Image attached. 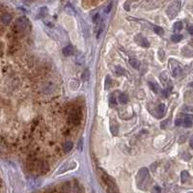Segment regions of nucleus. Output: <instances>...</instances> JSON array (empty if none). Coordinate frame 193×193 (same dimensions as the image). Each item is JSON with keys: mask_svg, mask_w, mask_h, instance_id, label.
I'll list each match as a JSON object with an SVG mask.
<instances>
[{"mask_svg": "<svg viewBox=\"0 0 193 193\" xmlns=\"http://www.w3.org/2000/svg\"><path fill=\"white\" fill-rule=\"evenodd\" d=\"M151 178H150V174L149 171L147 168H141L138 173L137 176H136V184L140 189H146L148 184H150Z\"/></svg>", "mask_w": 193, "mask_h": 193, "instance_id": "1", "label": "nucleus"}, {"mask_svg": "<svg viewBox=\"0 0 193 193\" xmlns=\"http://www.w3.org/2000/svg\"><path fill=\"white\" fill-rule=\"evenodd\" d=\"M101 177H103V181L105 182V184H106L107 192L108 193H120V191H119V188L117 187V184H116L115 181L109 176V175H107L106 173L103 172V173H101Z\"/></svg>", "mask_w": 193, "mask_h": 193, "instance_id": "2", "label": "nucleus"}, {"mask_svg": "<svg viewBox=\"0 0 193 193\" xmlns=\"http://www.w3.org/2000/svg\"><path fill=\"white\" fill-rule=\"evenodd\" d=\"M181 4H182V2H180V1H174L169 5L166 13L170 19H174V17L177 16V14L179 13V11H180Z\"/></svg>", "mask_w": 193, "mask_h": 193, "instance_id": "3", "label": "nucleus"}, {"mask_svg": "<svg viewBox=\"0 0 193 193\" xmlns=\"http://www.w3.org/2000/svg\"><path fill=\"white\" fill-rule=\"evenodd\" d=\"M75 167H76L75 160H69V161H67V162H65L64 164H63L60 169L57 171L56 175H61V174L65 173V172H67V171L75 169Z\"/></svg>", "mask_w": 193, "mask_h": 193, "instance_id": "4", "label": "nucleus"}, {"mask_svg": "<svg viewBox=\"0 0 193 193\" xmlns=\"http://www.w3.org/2000/svg\"><path fill=\"white\" fill-rule=\"evenodd\" d=\"M28 23H29V22H28L26 17H19L15 22V28L17 29V31H23L28 27Z\"/></svg>", "mask_w": 193, "mask_h": 193, "instance_id": "5", "label": "nucleus"}, {"mask_svg": "<svg viewBox=\"0 0 193 193\" xmlns=\"http://www.w3.org/2000/svg\"><path fill=\"white\" fill-rule=\"evenodd\" d=\"M134 40L136 42V44H139L141 47H145V48H148L150 47V42L147 40V39L142 36L141 34H138V35H136V36L134 37Z\"/></svg>", "mask_w": 193, "mask_h": 193, "instance_id": "6", "label": "nucleus"}, {"mask_svg": "<svg viewBox=\"0 0 193 193\" xmlns=\"http://www.w3.org/2000/svg\"><path fill=\"white\" fill-rule=\"evenodd\" d=\"M80 111L77 110V109H75L72 111L71 113V116H70V119H71V121L75 125H78V123L80 122V119H81V116H80Z\"/></svg>", "mask_w": 193, "mask_h": 193, "instance_id": "7", "label": "nucleus"}, {"mask_svg": "<svg viewBox=\"0 0 193 193\" xmlns=\"http://www.w3.org/2000/svg\"><path fill=\"white\" fill-rule=\"evenodd\" d=\"M182 122H184V126L185 128H191L193 125V117L191 115H185Z\"/></svg>", "mask_w": 193, "mask_h": 193, "instance_id": "8", "label": "nucleus"}, {"mask_svg": "<svg viewBox=\"0 0 193 193\" xmlns=\"http://www.w3.org/2000/svg\"><path fill=\"white\" fill-rule=\"evenodd\" d=\"M73 53V47L72 45H67L63 48V54L65 56H71Z\"/></svg>", "mask_w": 193, "mask_h": 193, "instance_id": "9", "label": "nucleus"}, {"mask_svg": "<svg viewBox=\"0 0 193 193\" xmlns=\"http://www.w3.org/2000/svg\"><path fill=\"white\" fill-rule=\"evenodd\" d=\"M171 68H172V75H173V76L176 77V76L181 75L182 68L178 64H176V67H171Z\"/></svg>", "mask_w": 193, "mask_h": 193, "instance_id": "10", "label": "nucleus"}, {"mask_svg": "<svg viewBox=\"0 0 193 193\" xmlns=\"http://www.w3.org/2000/svg\"><path fill=\"white\" fill-rule=\"evenodd\" d=\"M11 20H12V17L9 15V14H4V15H2L1 17V22L2 23H4V24H9L10 22H11Z\"/></svg>", "mask_w": 193, "mask_h": 193, "instance_id": "11", "label": "nucleus"}, {"mask_svg": "<svg viewBox=\"0 0 193 193\" xmlns=\"http://www.w3.org/2000/svg\"><path fill=\"white\" fill-rule=\"evenodd\" d=\"M149 85H150V88L152 89L153 91L156 94H159V91H160V88H159V85L156 82H149Z\"/></svg>", "mask_w": 193, "mask_h": 193, "instance_id": "12", "label": "nucleus"}, {"mask_svg": "<svg viewBox=\"0 0 193 193\" xmlns=\"http://www.w3.org/2000/svg\"><path fill=\"white\" fill-rule=\"evenodd\" d=\"M72 147H73V144L71 141H67L64 143V145H63V149H64L66 153H68L72 149Z\"/></svg>", "mask_w": 193, "mask_h": 193, "instance_id": "13", "label": "nucleus"}, {"mask_svg": "<svg viewBox=\"0 0 193 193\" xmlns=\"http://www.w3.org/2000/svg\"><path fill=\"white\" fill-rule=\"evenodd\" d=\"M119 100H120V103H123V104L128 103V95H127V94H125V93L121 94L120 96H119Z\"/></svg>", "mask_w": 193, "mask_h": 193, "instance_id": "14", "label": "nucleus"}, {"mask_svg": "<svg viewBox=\"0 0 193 193\" xmlns=\"http://www.w3.org/2000/svg\"><path fill=\"white\" fill-rule=\"evenodd\" d=\"M111 84H112V80H111V77L109 75H107L105 77V83H104V88L105 90H108L111 87Z\"/></svg>", "mask_w": 193, "mask_h": 193, "instance_id": "15", "label": "nucleus"}, {"mask_svg": "<svg viewBox=\"0 0 193 193\" xmlns=\"http://www.w3.org/2000/svg\"><path fill=\"white\" fill-rule=\"evenodd\" d=\"M129 64H131V66L133 69H139L140 67V62L138 60H136V59H131L129 60Z\"/></svg>", "mask_w": 193, "mask_h": 193, "instance_id": "16", "label": "nucleus"}, {"mask_svg": "<svg viewBox=\"0 0 193 193\" xmlns=\"http://www.w3.org/2000/svg\"><path fill=\"white\" fill-rule=\"evenodd\" d=\"M157 112H159V117H162L164 112H165V105L163 103H161L159 105V107H157Z\"/></svg>", "mask_w": 193, "mask_h": 193, "instance_id": "17", "label": "nucleus"}, {"mask_svg": "<svg viewBox=\"0 0 193 193\" xmlns=\"http://www.w3.org/2000/svg\"><path fill=\"white\" fill-rule=\"evenodd\" d=\"M182 35L181 34H174L173 36L171 37V40L172 42H174V43H179L180 41H182Z\"/></svg>", "mask_w": 193, "mask_h": 193, "instance_id": "18", "label": "nucleus"}, {"mask_svg": "<svg viewBox=\"0 0 193 193\" xmlns=\"http://www.w3.org/2000/svg\"><path fill=\"white\" fill-rule=\"evenodd\" d=\"M81 77H82V80H84V81H88L89 78H90V72L88 71V70L86 69L85 71L82 72Z\"/></svg>", "mask_w": 193, "mask_h": 193, "instance_id": "19", "label": "nucleus"}, {"mask_svg": "<svg viewBox=\"0 0 193 193\" xmlns=\"http://www.w3.org/2000/svg\"><path fill=\"white\" fill-rule=\"evenodd\" d=\"M181 178H182V182H184L187 181V179L189 178V174L187 171H182L181 174Z\"/></svg>", "mask_w": 193, "mask_h": 193, "instance_id": "20", "label": "nucleus"}, {"mask_svg": "<svg viewBox=\"0 0 193 193\" xmlns=\"http://www.w3.org/2000/svg\"><path fill=\"white\" fill-rule=\"evenodd\" d=\"M184 27V24H182V22H177L174 24V30L175 31H181Z\"/></svg>", "mask_w": 193, "mask_h": 193, "instance_id": "21", "label": "nucleus"}, {"mask_svg": "<svg viewBox=\"0 0 193 193\" xmlns=\"http://www.w3.org/2000/svg\"><path fill=\"white\" fill-rule=\"evenodd\" d=\"M154 31L157 35H159V36H162V35L164 34V30L159 26H154Z\"/></svg>", "mask_w": 193, "mask_h": 193, "instance_id": "22", "label": "nucleus"}, {"mask_svg": "<svg viewBox=\"0 0 193 193\" xmlns=\"http://www.w3.org/2000/svg\"><path fill=\"white\" fill-rule=\"evenodd\" d=\"M116 72L118 73L119 75H125V70H124V68H122L121 66H117L116 67Z\"/></svg>", "mask_w": 193, "mask_h": 193, "instance_id": "23", "label": "nucleus"}, {"mask_svg": "<svg viewBox=\"0 0 193 193\" xmlns=\"http://www.w3.org/2000/svg\"><path fill=\"white\" fill-rule=\"evenodd\" d=\"M160 79H161V81H162L163 83H166L168 81V75H167V72H163L162 73H161V75H160Z\"/></svg>", "mask_w": 193, "mask_h": 193, "instance_id": "24", "label": "nucleus"}, {"mask_svg": "<svg viewBox=\"0 0 193 193\" xmlns=\"http://www.w3.org/2000/svg\"><path fill=\"white\" fill-rule=\"evenodd\" d=\"M171 89H172V87H169L168 89H166V90H164L163 92H162V95L165 98H167L168 96H169V94H170V91H171Z\"/></svg>", "mask_w": 193, "mask_h": 193, "instance_id": "25", "label": "nucleus"}, {"mask_svg": "<svg viewBox=\"0 0 193 193\" xmlns=\"http://www.w3.org/2000/svg\"><path fill=\"white\" fill-rule=\"evenodd\" d=\"M159 56H160V60L163 61L164 60V52L162 50H159Z\"/></svg>", "mask_w": 193, "mask_h": 193, "instance_id": "26", "label": "nucleus"}, {"mask_svg": "<svg viewBox=\"0 0 193 193\" xmlns=\"http://www.w3.org/2000/svg\"><path fill=\"white\" fill-rule=\"evenodd\" d=\"M99 20H100V15H99V14H96L95 17H94V22L98 23V22H99Z\"/></svg>", "mask_w": 193, "mask_h": 193, "instance_id": "27", "label": "nucleus"}, {"mask_svg": "<svg viewBox=\"0 0 193 193\" xmlns=\"http://www.w3.org/2000/svg\"><path fill=\"white\" fill-rule=\"evenodd\" d=\"M112 6H113V3H109V5L107 6L106 10H105V13H106V14L109 13L111 11V9H112Z\"/></svg>", "mask_w": 193, "mask_h": 193, "instance_id": "28", "label": "nucleus"}, {"mask_svg": "<svg viewBox=\"0 0 193 193\" xmlns=\"http://www.w3.org/2000/svg\"><path fill=\"white\" fill-rule=\"evenodd\" d=\"M75 193H81V190L79 189V185L75 184Z\"/></svg>", "mask_w": 193, "mask_h": 193, "instance_id": "29", "label": "nucleus"}, {"mask_svg": "<svg viewBox=\"0 0 193 193\" xmlns=\"http://www.w3.org/2000/svg\"><path fill=\"white\" fill-rule=\"evenodd\" d=\"M187 31H188V33H189V34L192 35V36H193V26H189V27H188V29H187Z\"/></svg>", "mask_w": 193, "mask_h": 193, "instance_id": "30", "label": "nucleus"}, {"mask_svg": "<svg viewBox=\"0 0 193 193\" xmlns=\"http://www.w3.org/2000/svg\"><path fill=\"white\" fill-rule=\"evenodd\" d=\"M81 145H83V142H82V140H80L79 143H78V150H79V151H81V150H82Z\"/></svg>", "mask_w": 193, "mask_h": 193, "instance_id": "31", "label": "nucleus"}, {"mask_svg": "<svg viewBox=\"0 0 193 193\" xmlns=\"http://www.w3.org/2000/svg\"><path fill=\"white\" fill-rule=\"evenodd\" d=\"M189 145H190V147L193 149V136L190 138V140H189Z\"/></svg>", "mask_w": 193, "mask_h": 193, "instance_id": "32", "label": "nucleus"}, {"mask_svg": "<svg viewBox=\"0 0 193 193\" xmlns=\"http://www.w3.org/2000/svg\"><path fill=\"white\" fill-rule=\"evenodd\" d=\"M181 123H182V120H181V119H179V120L176 121V126H180V125H181Z\"/></svg>", "mask_w": 193, "mask_h": 193, "instance_id": "33", "label": "nucleus"}]
</instances>
